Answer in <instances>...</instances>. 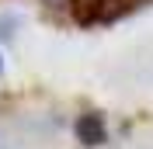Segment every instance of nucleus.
I'll use <instances>...</instances> for the list:
<instances>
[{"label": "nucleus", "mask_w": 153, "mask_h": 149, "mask_svg": "<svg viewBox=\"0 0 153 149\" xmlns=\"http://www.w3.org/2000/svg\"><path fill=\"white\" fill-rule=\"evenodd\" d=\"M76 135H80L84 146H101V142L108 139L101 114H80V118H76Z\"/></svg>", "instance_id": "obj_1"}]
</instances>
